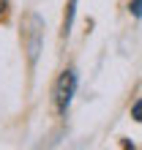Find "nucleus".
<instances>
[{
    "label": "nucleus",
    "instance_id": "4",
    "mask_svg": "<svg viewBox=\"0 0 142 150\" xmlns=\"http://www.w3.org/2000/svg\"><path fill=\"white\" fill-rule=\"evenodd\" d=\"M131 117H134L137 123H142V98L134 101V107H131Z\"/></svg>",
    "mask_w": 142,
    "mask_h": 150
},
{
    "label": "nucleus",
    "instance_id": "1",
    "mask_svg": "<svg viewBox=\"0 0 142 150\" xmlns=\"http://www.w3.org/2000/svg\"><path fill=\"white\" fill-rule=\"evenodd\" d=\"M19 38H22V49L28 52V63L36 66V60L41 55V47H44V19L36 11L25 14L22 28H19Z\"/></svg>",
    "mask_w": 142,
    "mask_h": 150
},
{
    "label": "nucleus",
    "instance_id": "5",
    "mask_svg": "<svg viewBox=\"0 0 142 150\" xmlns=\"http://www.w3.org/2000/svg\"><path fill=\"white\" fill-rule=\"evenodd\" d=\"M129 11L139 19V16H142V0H131V3H129Z\"/></svg>",
    "mask_w": 142,
    "mask_h": 150
},
{
    "label": "nucleus",
    "instance_id": "3",
    "mask_svg": "<svg viewBox=\"0 0 142 150\" xmlns=\"http://www.w3.org/2000/svg\"><path fill=\"white\" fill-rule=\"evenodd\" d=\"M77 3H79V0H68V8H66V16H63V36H68V33H71V28H74Z\"/></svg>",
    "mask_w": 142,
    "mask_h": 150
},
{
    "label": "nucleus",
    "instance_id": "6",
    "mask_svg": "<svg viewBox=\"0 0 142 150\" xmlns=\"http://www.w3.org/2000/svg\"><path fill=\"white\" fill-rule=\"evenodd\" d=\"M8 14V0H0V19Z\"/></svg>",
    "mask_w": 142,
    "mask_h": 150
},
{
    "label": "nucleus",
    "instance_id": "2",
    "mask_svg": "<svg viewBox=\"0 0 142 150\" xmlns=\"http://www.w3.org/2000/svg\"><path fill=\"white\" fill-rule=\"evenodd\" d=\"M77 82H79V76H77L74 68H66V71L60 74L58 85H55V107H58L60 115L68 112L71 98H74V93H77Z\"/></svg>",
    "mask_w": 142,
    "mask_h": 150
}]
</instances>
